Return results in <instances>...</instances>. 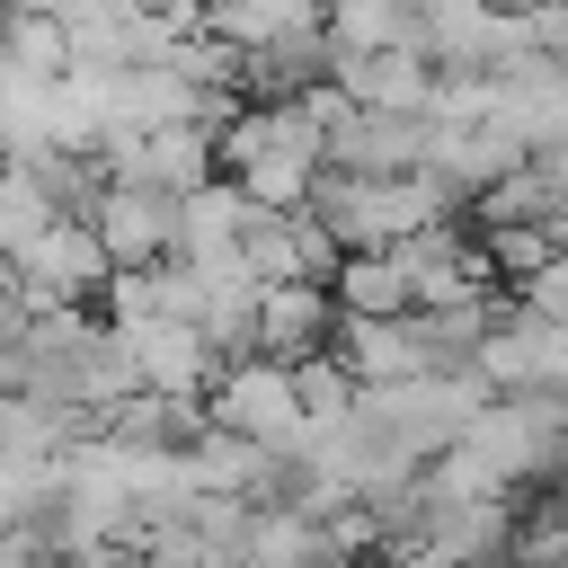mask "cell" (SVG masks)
Instances as JSON below:
<instances>
[{"instance_id": "ac0fdd59", "label": "cell", "mask_w": 568, "mask_h": 568, "mask_svg": "<svg viewBox=\"0 0 568 568\" xmlns=\"http://www.w3.org/2000/svg\"><path fill=\"white\" fill-rule=\"evenodd\" d=\"M293 399H302V417H311V426H328V417H346L355 382H346L328 355H302V364H293Z\"/></svg>"}, {"instance_id": "52a82bcc", "label": "cell", "mask_w": 568, "mask_h": 568, "mask_svg": "<svg viewBox=\"0 0 568 568\" xmlns=\"http://www.w3.org/2000/svg\"><path fill=\"white\" fill-rule=\"evenodd\" d=\"M231 266H240L257 293H275V284H328L337 248L320 240L311 213H266V204H248V213H240V248H231Z\"/></svg>"}, {"instance_id": "4fadbf2b", "label": "cell", "mask_w": 568, "mask_h": 568, "mask_svg": "<svg viewBox=\"0 0 568 568\" xmlns=\"http://www.w3.org/2000/svg\"><path fill=\"white\" fill-rule=\"evenodd\" d=\"M204 435V399H160V390H124L98 417V444L115 453H186Z\"/></svg>"}, {"instance_id": "9c48e42d", "label": "cell", "mask_w": 568, "mask_h": 568, "mask_svg": "<svg viewBox=\"0 0 568 568\" xmlns=\"http://www.w3.org/2000/svg\"><path fill=\"white\" fill-rule=\"evenodd\" d=\"M115 346H124L133 390H160V399H204V390H213V373H222V355H213L195 328H178V320L115 328Z\"/></svg>"}, {"instance_id": "603a6c76", "label": "cell", "mask_w": 568, "mask_h": 568, "mask_svg": "<svg viewBox=\"0 0 568 568\" xmlns=\"http://www.w3.org/2000/svg\"><path fill=\"white\" fill-rule=\"evenodd\" d=\"M479 9H497V18H524V9H532V0H479Z\"/></svg>"}, {"instance_id": "83f0119b", "label": "cell", "mask_w": 568, "mask_h": 568, "mask_svg": "<svg viewBox=\"0 0 568 568\" xmlns=\"http://www.w3.org/2000/svg\"><path fill=\"white\" fill-rule=\"evenodd\" d=\"M550 568H568V559H550Z\"/></svg>"}, {"instance_id": "d6986e66", "label": "cell", "mask_w": 568, "mask_h": 568, "mask_svg": "<svg viewBox=\"0 0 568 568\" xmlns=\"http://www.w3.org/2000/svg\"><path fill=\"white\" fill-rule=\"evenodd\" d=\"M44 479H53V462H0V532H18V515Z\"/></svg>"}, {"instance_id": "ba28073f", "label": "cell", "mask_w": 568, "mask_h": 568, "mask_svg": "<svg viewBox=\"0 0 568 568\" xmlns=\"http://www.w3.org/2000/svg\"><path fill=\"white\" fill-rule=\"evenodd\" d=\"M80 222H89V240L106 248V275L169 266V222H178L169 195H151V186H98V204H89Z\"/></svg>"}, {"instance_id": "6da1fadb", "label": "cell", "mask_w": 568, "mask_h": 568, "mask_svg": "<svg viewBox=\"0 0 568 568\" xmlns=\"http://www.w3.org/2000/svg\"><path fill=\"white\" fill-rule=\"evenodd\" d=\"M213 169L248 204L302 213V195L320 186V115L302 98H284V106H231L222 133H213Z\"/></svg>"}, {"instance_id": "d4e9b609", "label": "cell", "mask_w": 568, "mask_h": 568, "mask_svg": "<svg viewBox=\"0 0 568 568\" xmlns=\"http://www.w3.org/2000/svg\"><path fill=\"white\" fill-rule=\"evenodd\" d=\"M559 204H568V169H559Z\"/></svg>"}, {"instance_id": "277c9868", "label": "cell", "mask_w": 568, "mask_h": 568, "mask_svg": "<svg viewBox=\"0 0 568 568\" xmlns=\"http://www.w3.org/2000/svg\"><path fill=\"white\" fill-rule=\"evenodd\" d=\"M364 399V417L399 444V462L408 470H426L435 453H453L462 444V426L479 417V373H417V382H390V390H355Z\"/></svg>"}, {"instance_id": "8992f818", "label": "cell", "mask_w": 568, "mask_h": 568, "mask_svg": "<svg viewBox=\"0 0 568 568\" xmlns=\"http://www.w3.org/2000/svg\"><path fill=\"white\" fill-rule=\"evenodd\" d=\"M9 284H18V302L27 311H80L98 284H106V248L89 240V222H44L18 257H9Z\"/></svg>"}, {"instance_id": "484cf974", "label": "cell", "mask_w": 568, "mask_h": 568, "mask_svg": "<svg viewBox=\"0 0 568 568\" xmlns=\"http://www.w3.org/2000/svg\"><path fill=\"white\" fill-rule=\"evenodd\" d=\"M213 568H240V559H213Z\"/></svg>"}, {"instance_id": "2e32d148", "label": "cell", "mask_w": 568, "mask_h": 568, "mask_svg": "<svg viewBox=\"0 0 568 568\" xmlns=\"http://www.w3.org/2000/svg\"><path fill=\"white\" fill-rule=\"evenodd\" d=\"M462 213H470V231H550V213H559V178L524 160V169H506L488 195H470Z\"/></svg>"}, {"instance_id": "44dd1931", "label": "cell", "mask_w": 568, "mask_h": 568, "mask_svg": "<svg viewBox=\"0 0 568 568\" xmlns=\"http://www.w3.org/2000/svg\"><path fill=\"white\" fill-rule=\"evenodd\" d=\"M0 568H53V550L36 532H0Z\"/></svg>"}, {"instance_id": "7402d4cb", "label": "cell", "mask_w": 568, "mask_h": 568, "mask_svg": "<svg viewBox=\"0 0 568 568\" xmlns=\"http://www.w3.org/2000/svg\"><path fill=\"white\" fill-rule=\"evenodd\" d=\"M178 9H186V18H195V27H213V18H222V9H231V0H178Z\"/></svg>"}, {"instance_id": "30bf717a", "label": "cell", "mask_w": 568, "mask_h": 568, "mask_svg": "<svg viewBox=\"0 0 568 568\" xmlns=\"http://www.w3.org/2000/svg\"><path fill=\"white\" fill-rule=\"evenodd\" d=\"M328 89H337L346 106H373V115H408V124H426L435 62H426V53H337V62H328Z\"/></svg>"}, {"instance_id": "8fae6325", "label": "cell", "mask_w": 568, "mask_h": 568, "mask_svg": "<svg viewBox=\"0 0 568 568\" xmlns=\"http://www.w3.org/2000/svg\"><path fill=\"white\" fill-rule=\"evenodd\" d=\"M355 390H390V382H417L426 355H417V320H337L328 346H320Z\"/></svg>"}, {"instance_id": "9a60e30c", "label": "cell", "mask_w": 568, "mask_h": 568, "mask_svg": "<svg viewBox=\"0 0 568 568\" xmlns=\"http://www.w3.org/2000/svg\"><path fill=\"white\" fill-rule=\"evenodd\" d=\"M320 293H328L337 320H408V311H417V302H408V275L390 266V248H382V257H337Z\"/></svg>"}, {"instance_id": "cb8c5ba5", "label": "cell", "mask_w": 568, "mask_h": 568, "mask_svg": "<svg viewBox=\"0 0 568 568\" xmlns=\"http://www.w3.org/2000/svg\"><path fill=\"white\" fill-rule=\"evenodd\" d=\"M0 311H18V284H9V266H0Z\"/></svg>"}, {"instance_id": "e0dca14e", "label": "cell", "mask_w": 568, "mask_h": 568, "mask_svg": "<svg viewBox=\"0 0 568 568\" xmlns=\"http://www.w3.org/2000/svg\"><path fill=\"white\" fill-rule=\"evenodd\" d=\"M44 222H62V213H53V204H44V195H36V186H27V178L0 160V266H9V257H18V248L44 231Z\"/></svg>"}, {"instance_id": "4316f807", "label": "cell", "mask_w": 568, "mask_h": 568, "mask_svg": "<svg viewBox=\"0 0 568 568\" xmlns=\"http://www.w3.org/2000/svg\"><path fill=\"white\" fill-rule=\"evenodd\" d=\"M0 390H9V364H0Z\"/></svg>"}, {"instance_id": "3957f363", "label": "cell", "mask_w": 568, "mask_h": 568, "mask_svg": "<svg viewBox=\"0 0 568 568\" xmlns=\"http://www.w3.org/2000/svg\"><path fill=\"white\" fill-rule=\"evenodd\" d=\"M204 426L213 435H240V444H257V453H275V462H293L302 453V399H293V364H275V355H240V364H222L213 373V390H204Z\"/></svg>"}, {"instance_id": "7a4b0ae2", "label": "cell", "mask_w": 568, "mask_h": 568, "mask_svg": "<svg viewBox=\"0 0 568 568\" xmlns=\"http://www.w3.org/2000/svg\"><path fill=\"white\" fill-rule=\"evenodd\" d=\"M302 213L320 222V240H328L337 257H382V248H399L408 231L453 222L462 204H453L435 178H337V169H320V186L302 195Z\"/></svg>"}, {"instance_id": "ffe728a7", "label": "cell", "mask_w": 568, "mask_h": 568, "mask_svg": "<svg viewBox=\"0 0 568 568\" xmlns=\"http://www.w3.org/2000/svg\"><path fill=\"white\" fill-rule=\"evenodd\" d=\"M515 311H532V320H568V266L550 257L532 284H515Z\"/></svg>"}, {"instance_id": "7c38bea8", "label": "cell", "mask_w": 568, "mask_h": 568, "mask_svg": "<svg viewBox=\"0 0 568 568\" xmlns=\"http://www.w3.org/2000/svg\"><path fill=\"white\" fill-rule=\"evenodd\" d=\"M240 213H248V195L231 186V178H213V186H195L186 204H178V222H169V266H231V248H240Z\"/></svg>"}, {"instance_id": "5b68a950", "label": "cell", "mask_w": 568, "mask_h": 568, "mask_svg": "<svg viewBox=\"0 0 568 568\" xmlns=\"http://www.w3.org/2000/svg\"><path fill=\"white\" fill-rule=\"evenodd\" d=\"M302 106L320 115V169H337V178H417L426 124H408V115H373V106H346L337 89H311Z\"/></svg>"}, {"instance_id": "5bb4252c", "label": "cell", "mask_w": 568, "mask_h": 568, "mask_svg": "<svg viewBox=\"0 0 568 568\" xmlns=\"http://www.w3.org/2000/svg\"><path fill=\"white\" fill-rule=\"evenodd\" d=\"M328 328H337V311H328L320 284H275V293H257V355L302 364V355L328 346Z\"/></svg>"}]
</instances>
